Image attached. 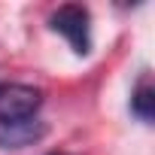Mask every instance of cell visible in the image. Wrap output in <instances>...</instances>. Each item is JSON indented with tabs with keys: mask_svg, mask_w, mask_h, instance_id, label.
Instances as JSON below:
<instances>
[{
	"mask_svg": "<svg viewBox=\"0 0 155 155\" xmlns=\"http://www.w3.org/2000/svg\"><path fill=\"white\" fill-rule=\"evenodd\" d=\"M131 113L140 122H152V116H155V91H152L149 79H143L134 88V94H131Z\"/></svg>",
	"mask_w": 155,
	"mask_h": 155,
	"instance_id": "cell-4",
	"label": "cell"
},
{
	"mask_svg": "<svg viewBox=\"0 0 155 155\" xmlns=\"http://www.w3.org/2000/svg\"><path fill=\"white\" fill-rule=\"evenodd\" d=\"M43 107V91L25 82H9L0 85V125H15V122H28L37 116V110Z\"/></svg>",
	"mask_w": 155,
	"mask_h": 155,
	"instance_id": "cell-2",
	"label": "cell"
},
{
	"mask_svg": "<svg viewBox=\"0 0 155 155\" xmlns=\"http://www.w3.org/2000/svg\"><path fill=\"white\" fill-rule=\"evenodd\" d=\"M49 155H67V152H49Z\"/></svg>",
	"mask_w": 155,
	"mask_h": 155,
	"instance_id": "cell-5",
	"label": "cell"
},
{
	"mask_svg": "<svg viewBox=\"0 0 155 155\" xmlns=\"http://www.w3.org/2000/svg\"><path fill=\"white\" fill-rule=\"evenodd\" d=\"M49 25H52V31H58L70 43V49L76 55H88V49H91V15H88V9L73 6V3L58 6L52 12Z\"/></svg>",
	"mask_w": 155,
	"mask_h": 155,
	"instance_id": "cell-1",
	"label": "cell"
},
{
	"mask_svg": "<svg viewBox=\"0 0 155 155\" xmlns=\"http://www.w3.org/2000/svg\"><path fill=\"white\" fill-rule=\"evenodd\" d=\"M43 125L37 119H28V122H15V125H0V146H28L34 140L43 137Z\"/></svg>",
	"mask_w": 155,
	"mask_h": 155,
	"instance_id": "cell-3",
	"label": "cell"
}]
</instances>
